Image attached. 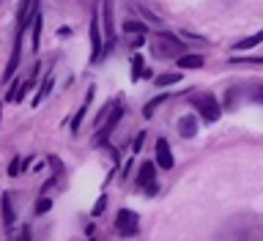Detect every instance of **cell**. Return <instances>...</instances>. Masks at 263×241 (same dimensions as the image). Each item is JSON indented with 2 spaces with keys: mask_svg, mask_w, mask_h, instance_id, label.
<instances>
[{
  "mask_svg": "<svg viewBox=\"0 0 263 241\" xmlns=\"http://www.w3.org/2000/svg\"><path fill=\"white\" fill-rule=\"evenodd\" d=\"M217 241H263V217L260 214H241V217H233L219 230Z\"/></svg>",
  "mask_w": 263,
  "mask_h": 241,
  "instance_id": "6da1fadb",
  "label": "cell"
},
{
  "mask_svg": "<svg viewBox=\"0 0 263 241\" xmlns=\"http://www.w3.org/2000/svg\"><path fill=\"white\" fill-rule=\"evenodd\" d=\"M151 52H154L156 58H164V61H167V58H176V61H178V58L186 55V44L176 36V33H164V30H159V33L154 36Z\"/></svg>",
  "mask_w": 263,
  "mask_h": 241,
  "instance_id": "7a4b0ae2",
  "label": "cell"
},
{
  "mask_svg": "<svg viewBox=\"0 0 263 241\" xmlns=\"http://www.w3.org/2000/svg\"><path fill=\"white\" fill-rule=\"evenodd\" d=\"M189 102L195 104V110L200 113L205 121H217L222 115V104L214 94H195V96H189Z\"/></svg>",
  "mask_w": 263,
  "mask_h": 241,
  "instance_id": "3957f363",
  "label": "cell"
},
{
  "mask_svg": "<svg viewBox=\"0 0 263 241\" xmlns=\"http://www.w3.org/2000/svg\"><path fill=\"white\" fill-rule=\"evenodd\" d=\"M137 187L143 189L148 197H154L159 192V187H156V162H143L137 170Z\"/></svg>",
  "mask_w": 263,
  "mask_h": 241,
  "instance_id": "277c9868",
  "label": "cell"
},
{
  "mask_svg": "<svg viewBox=\"0 0 263 241\" xmlns=\"http://www.w3.org/2000/svg\"><path fill=\"white\" fill-rule=\"evenodd\" d=\"M137 214L129 211V209H121L118 214H115V230H118V236L123 238H132L137 233Z\"/></svg>",
  "mask_w": 263,
  "mask_h": 241,
  "instance_id": "5b68a950",
  "label": "cell"
},
{
  "mask_svg": "<svg viewBox=\"0 0 263 241\" xmlns=\"http://www.w3.org/2000/svg\"><path fill=\"white\" fill-rule=\"evenodd\" d=\"M173 151H170V143L164 137L156 140V168H162V170H170L173 168Z\"/></svg>",
  "mask_w": 263,
  "mask_h": 241,
  "instance_id": "8992f818",
  "label": "cell"
},
{
  "mask_svg": "<svg viewBox=\"0 0 263 241\" xmlns=\"http://www.w3.org/2000/svg\"><path fill=\"white\" fill-rule=\"evenodd\" d=\"M121 115H123V110H121V104H115V107H112V113H110V121H104V126L99 129V135H96V140H93L96 145H102V143H107V137H110V132L115 129V123L121 121Z\"/></svg>",
  "mask_w": 263,
  "mask_h": 241,
  "instance_id": "52a82bcc",
  "label": "cell"
},
{
  "mask_svg": "<svg viewBox=\"0 0 263 241\" xmlns=\"http://www.w3.org/2000/svg\"><path fill=\"white\" fill-rule=\"evenodd\" d=\"M102 58V36H99V11H93L90 20V61Z\"/></svg>",
  "mask_w": 263,
  "mask_h": 241,
  "instance_id": "ba28073f",
  "label": "cell"
},
{
  "mask_svg": "<svg viewBox=\"0 0 263 241\" xmlns=\"http://www.w3.org/2000/svg\"><path fill=\"white\" fill-rule=\"evenodd\" d=\"M178 135L181 137H195L197 135V115L195 113H186L178 118Z\"/></svg>",
  "mask_w": 263,
  "mask_h": 241,
  "instance_id": "9c48e42d",
  "label": "cell"
},
{
  "mask_svg": "<svg viewBox=\"0 0 263 241\" xmlns=\"http://www.w3.org/2000/svg\"><path fill=\"white\" fill-rule=\"evenodd\" d=\"M99 14L104 16V30H107V41H115V28H112V3H102Z\"/></svg>",
  "mask_w": 263,
  "mask_h": 241,
  "instance_id": "30bf717a",
  "label": "cell"
},
{
  "mask_svg": "<svg viewBox=\"0 0 263 241\" xmlns=\"http://www.w3.org/2000/svg\"><path fill=\"white\" fill-rule=\"evenodd\" d=\"M90 99H93V88L88 90V99H85V104L77 110V115H74V121H71V135H80V126H82V118H85V113H88V104H90Z\"/></svg>",
  "mask_w": 263,
  "mask_h": 241,
  "instance_id": "8fae6325",
  "label": "cell"
},
{
  "mask_svg": "<svg viewBox=\"0 0 263 241\" xmlns=\"http://www.w3.org/2000/svg\"><path fill=\"white\" fill-rule=\"evenodd\" d=\"M258 44H263V30L260 33H252V36H247L241 41H236L233 49H236V52H244V49H252V47H258Z\"/></svg>",
  "mask_w": 263,
  "mask_h": 241,
  "instance_id": "7c38bea8",
  "label": "cell"
},
{
  "mask_svg": "<svg viewBox=\"0 0 263 241\" xmlns=\"http://www.w3.org/2000/svg\"><path fill=\"white\" fill-rule=\"evenodd\" d=\"M3 222H6V228L11 230L14 228V222H16V217H14V206H11V195H3Z\"/></svg>",
  "mask_w": 263,
  "mask_h": 241,
  "instance_id": "4fadbf2b",
  "label": "cell"
},
{
  "mask_svg": "<svg viewBox=\"0 0 263 241\" xmlns=\"http://www.w3.org/2000/svg\"><path fill=\"white\" fill-rule=\"evenodd\" d=\"M205 61H203V55H184V58H178L176 66L178 69H200Z\"/></svg>",
  "mask_w": 263,
  "mask_h": 241,
  "instance_id": "5bb4252c",
  "label": "cell"
},
{
  "mask_svg": "<svg viewBox=\"0 0 263 241\" xmlns=\"http://www.w3.org/2000/svg\"><path fill=\"white\" fill-rule=\"evenodd\" d=\"M30 159H33V156H28V159H22V156H14L11 164H8V176H20V173L30 164Z\"/></svg>",
  "mask_w": 263,
  "mask_h": 241,
  "instance_id": "9a60e30c",
  "label": "cell"
},
{
  "mask_svg": "<svg viewBox=\"0 0 263 241\" xmlns=\"http://www.w3.org/2000/svg\"><path fill=\"white\" fill-rule=\"evenodd\" d=\"M123 30H126V33H129V36H132V33H135V36H143V33H145L148 28H145V25H143V22H135V20H126V22H123Z\"/></svg>",
  "mask_w": 263,
  "mask_h": 241,
  "instance_id": "2e32d148",
  "label": "cell"
},
{
  "mask_svg": "<svg viewBox=\"0 0 263 241\" xmlns=\"http://www.w3.org/2000/svg\"><path fill=\"white\" fill-rule=\"evenodd\" d=\"M33 49H39V41H41V11H36V16H33Z\"/></svg>",
  "mask_w": 263,
  "mask_h": 241,
  "instance_id": "e0dca14e",
  "label": "cell"
},
{
  "mask_svg": "<svg viewBox=\"0 0 263 241\" xmlns=\"http://www.w3.org/2000/svg\"><path fill=\"white\" fill-rule=\"evenodd\" d=\"M164 99H167V94H162V96H156V99H151V102H148V104H145V110H143V115H145V118H151V115H154V110H156V107H159V104L164 102Z\"/></svg>",
  "mask_w": 263,
  "mask_h": 241,
  "instance_id": "ac0fdd59",
  "label": "cell"
},
{
  "mask_svg": "<svg viewBox=\"0 0 263 241\" xmlns=\"http://www.w3.org/2000/svg\"><path fill=\"white\" fill-rule=\"evenodd\" d=\"M143 58H140V55H135V61H132V82H135V80H140V77H143Z\"/></svg>",
  "mask_w": 263,
  "mask_h": 241,
  "instance_id": "d6986e66",
  "label": "cell"
},
{
  "mask_svg": "<svg viewBox=\"0 0 263 241\" xmlns=\"http://www.w3.org/2000/svg\"><path fill=\"white\" fill-rule=\"evenodd\" d=\"M178 80H181V74H159L154 82H156L159 88H164V85H173V82H178Z\"/></svg>",
  "mask_w": 263,
  "mask_h": 241,
  "instance_id": "ffe728a7",
  "label": "cell"
},
{
  "mask_svg": "<svg viewBox=\"0 0 263 241\" xmlns=\"http://www.w3.org/2000/svg\"><path fill=\"white\" fill-rule=\"evenodd\" d=\"M49 209H52V200L41 195V197H39V203H36V214H44V211H49Z\"/></svg>",
  "mask_w": 263,
  "mask_h": 241,
  "instance_id": "44dd1931",
  "label": "cell"
},
{
  "mask_svg": "<svg viewBox=\"0 0 263 241\" xmlns=\"http://www.w3.org/2000/svg\"><path fill=\"white\" fill-rule=\"evenodd\" d=\"M137 11H140V14H143V16H145V20H151L154 25H159V22H162V20H159V16H156L154 11H148V8H145L143 3H140V6H137Z\"/></svg>",
  "mask_w": 263,
  "mask_h": 241,
  "instance_id": "7402d4cb",
  "label": "cell"
},
{
  "mask_svg": "<svg viewBox=\"0 0 263 241\" xmlns=\"http://www.w3.org/2000/svg\"><path fill=\"white\" fill-rule=\"evenodd\" d=\"M107 209V197L102 195V197H99V200H96V206H93V217H99V214H102Z\"/></svg>",
  "mask_w": 263,
  "mask_h": 241,
  "instance_id": "603a6c76",
  "label": "cell"
},
{
  "mask_svg": "<svg viewBox=\"0 0 263 241\" xmlns=\"http://www.w3.org/2000/svg\"><path fill=\"white\" fill-rule=\"evenodd\" d=\"M233 63H263V58H233Z\"/></svg>",
  "mask_w": 263,
  "mask_h": 241,
  "instance_id": "cb8c5ba5",
  "label": "cell"
},
{
  "mask_svg": "<svg viewBox=\"0 0 263 241\" xmlns=\"http://www.w3.org/2000/svg\"><path fill=\"white\" fill-rule=\"evenodd\" d=\"M143 140H145V132H140V135L135 137V145H132V148H135V154L140 151V148H143Z\"/></svg>",
  "mask_w": 263,
  "mask_h": 241,
  "instance_id": "d4e9b609",
  "label": "cell"
},
{
  "mask_svg": "<svg viewBox=\"0 0 263 241\" xmlns=\"http://www.w3.org/2000/svg\"><path fill=\"white\" fill-rule=\"evenodd\" d=\"M129 47L132 49H140V47H143V36H135V39L129 36Z\"/></svg>",
  "mask_w": 263,
  "mask_h": 241,
  "instance_id": "484cf974",
  "label": "cell"
},
{
  "mask_svg": "<svg viewBox=\"0 0 263 241\" xmlns=\"http://www.w3.org/2000/svg\"><path fill=\"white\" fill-rule=\"evenodd\" d=\"M28 238H30V230L28 228H22L20 233H16V241H28Z\"/></svg>",
  "mask_w": 263,
  "mask_h": 241,
  "instance_id": "4316f807",
  "label": "cell"
}]
</instances>
